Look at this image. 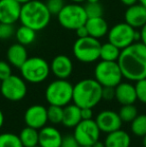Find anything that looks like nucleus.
<instances>
[{"instance_id":"7c9ffc66","label":"nucleus","mask_w":146,"mask_h":147,"mask_svg":"<svg viewBox=\"0 0 146 147\" xmlns=\"http://www.w3.org/2000/svg\"><path fill=\"white\" fill-rule=\"evenodd\" d=\"M135 91H136L137 100L141 103L146 104V78L137 80L135 83Z\"/></svg>"},{"instance_id":"f8f14e48","label":"nucleus","mask_w":146,"mask_h":147,"mask_svg":"<svg viewBox=\"0 0 146 147\" xmlns=\"http://www.w3.org/2000/svg\"><path fill=\"white\" fill-rule=\"evenodd\" d=\"M24 121L29 127L41 129L48 122L47 108L39 104L31 105L24 113Z\"/></svg>"},{"instance_id":"f03ea898","label":"nucleus","mask_w":146,"mask_h":147,"mask_svg":"<svg viewBox=\"0 0 146 147\" xmlns=\"http://www.w3.org/2000/svg\"><path fill=\"white\" fill-rule=\"evenodd\" d=\"M50 20L51 13L44 2L30 0L21 5L19 17L21 25L28 26L37 32L46 28Z\"/></svg>"},{"instance_id":"393cba45","label":"nucleus","mask_w":146,"mask_h":147,"mask_svg":"<svg viewBox=\"0 0 146 147\" xmlns=\"http://www.w3.org/2000/svg\"><path fill=\"white\" fill-rule=\"evenodd\" d=\"M121 49L110 43L109 41L104 44H101L100 47V59L105 61H117L120 55Z\"/></svg>"},{"instance_id":"a19ab883","label":"nucleus","mask_w":146,"mask_h":147,"mask_svg":"<svg viewBox=\"0 0 146 147\" xmlns=\"http://www.w3.org/2000/svg\"><path fill=\"white\" fill-rule=\"evenodd\" d=\"M3 124H4V114L1 109H0V129H1V127L3 126Z\"/></svg>"},{"instance_id":"20e7f679","label":"nucleus","mask_w":146,"mask_h":147,"mask_svg":"<svg viewBox=\"0 0 146 147\" xmlns=\"http://www.w3.org/2000/svg\"><path fill=\"white\" fill-rule=\"evenodd\" d=\"M21 77L26 82L38 84L45 81L50 73V65L42 57H28L19 68Z\"/></svg>"},{"instance_id":"4c0bfd02","label":"nucleus","mask_w":146,"mask_h":147,"mask_svg":"<svg viewBox=\"0 0 146 147\" xmlns=\"http://www.w3.org/2000/svg\"><path fill=\"white\" fill-rule=\"evenodd\" d=\"M75 31H76V34H77L78 38H82V37L89 36V34H88V30H87V28H86L85 25L80 26V27L77 28Z\"/></svg>"},{"instance_id":"0eeeda50","label":"nucleus","mask_w":146,"mask_h":147,"mask_svg":"<svg viewBox=\"0 0 146 147\" xmlns=\"http://www.w3.org/2000/svg\"><path fill=\"white\" fill-rule=\"evenodd\" d=\"M122 72L117 61L101 60L94 68V79L102 87H115L122 81Z\"/></svg>"},{"instance_id":"37998d69","label":"nucleus","mask_w":146,"mask_h":147,"mask_svg":"<svg viewBox=\"0 0 146 147\" xmlns=\"http://www.w3.org/2000/svg\"><path fill=\"white\" fill-rule=\"evenodd\" d=\"M70 1H72L73 3H78V4H80V3H82V2L86 1V0H70Z\"/></svg>"},{"instance_id":"f3484780","label":"nucleus","mask_w":146,"mask_h":147,"mask_svg":"<svg viewBox=\"0 0 146 147\" xmlns=\"http://www.w3.org/2000/svg\"><path fill=\"white\" fill-rule=\"evenodd\" d=\"M125 22L135 29L141 28L146 24V7L140 3L128 6L124 14Z\"/></svg>"},{"instance_id":"dca6fc26","label":"nucleus","mask_w":146,"mask_h":147,"mask_svg":"<svg viewBox=\"0 0 146 147\" xmlns=\"http://www.w3.org/2000/svg\"><path fill=\"white\" fill-rule=\"evenodd\" d=\"M63 136L57 128L45 125L39 129L38 145L40 147H61Z\"/></svg>"},{"instance_id":"a211bd4d","label":"nucleus","mask_w":146,"mask_h":147,"mask_svg":"<svg viewBox=\"0 0 146 147\" xmlns=\"http://www.w3.org/2000/svg\"><path fill=\"white\" fill-rule=\"evenodd\" d=\"M115 99L121 105L134 104L137 100L135 86L129 82H122L115 86Z\"/></svg>"},{"instance_id":"423d86ee","label":"nucleus","mask_w":146,"mask_h":147,"mask_svg":"<svg viewBox=\"0 0 146 147\" xmlns=\"http://www.w3.org/2000/svg\"><path fill=\"white\" fill-rule=\"evenodd\" d=\"M100 47L101 43L94 37L77 38L72 47L73 55L82 63H93L100 59Z\"/></svg>"},{"instance_id":"5701e85b","label":"nucleus","mask_w":146,"mask_h":147,"mask_svg":"<svg viewBox=\"0 0 146 147\" xmlns=\"http://www.w3.org/2000/svg\"><path fill=\"white\" fill-rule=\"evenodd\" d=\"M19 138L24 147H33L38 145L39 131L35 128L26 126L19 133Z\"/></svg>"},{"instance_id":"4be33fe9","label":"nucleus","mask_w":146,"mask_h":147,"mask_svg":"<svg viewBox=\"0 0 146 147\" xmlns=\"http://www.w3.org/2000/svg\"><path fill=\"white\" fill-rule=\"evenodd\" d=\"M81 118V108L73 103L63 107L62 124L67 128H74L80 121Z\"/></svg>"},{"instance_id":"412c9836","label":"nucleus","mask_w":146,"mask_h":147,"mask_svg":"<svg viewBox=\"0 0 146 147\" xmlns=\"http://www.w3.org/2000/svg\"><path fill=\"white\" fill-rule=\"evenodd\" d=\"M104 144L105 147H129L131 144V138L126 131L118 129L107 133Z\"/></svg>"},{"instance_id":"2f4dec72","label":"nucleus","mask_w":146,"mask_h":147,"mask_svg":"<svg viewBox=\"0 0 146 147\" xmlns=\"http://www.w3.org/2000/svg\"><path fill=\"white\" fill-rule=\"evenodd\" d=\"M15 27L14 24L9 23H0V39L6 40L11 38L13 35H15Z\"/></svg>"},{"instance_id":"79ce46f5","label":"nucleus","mask_w":146,"mask_h":147,"mask_svg":"<svg viewBox=\"0 0 146 147\" xmlns=\"http://www.w3.org/2000/svg\"><path fill=\"white\" fill-rule=\"evenodd\" d=\"M92 147H105V144H104V142H101V141H96L95 143L92 145Z\"/></svg>"},{"instance_id":"a18cd8bd","label":"nucleus","mask_w":146,"mask_h":147,"mask_svg":"<svg viewBox=\"0 0 146 147\" xmlns=\"http://www.w3.org/2000/svg\"><path fill=\"white\" fill-rule=\"evenodd\" d=\"M138 2L140 4H142L143 6H145V7H146V0H138Z\"/></svg>"},{"instance_id":"6e6552de","label":"nucleus","mask_w":146,"mask_h":147,"mask_svg":"<svg viewBox=\"0 0 146 147\" xmlns=\"http://www.w3.org/2000/svg\"><path fill=\"white\" fill-rule=\"evenodd\" d=\"M57 18L59 24L67 30H76L80 26L85 25L88 19L84 6L78 3L64 5L57 14Z\"/></svg>"},{"instance_id":"1a4fd4ad","label":"nucleus","mask_w":146,"mask_h":147,"mask_svg":"<svg viewBox=\"0 0 146 147\" xmlns=\"http://www.w3.org/2000/svg\"><path fill=\"white\" fill-rule=\"evenodd\" d=\"M107 38L110 43L122 50L132 43L140 41V31H137L126 22H121L108 30Z\"/></svg>"},{"instance_id":"c9c22d12","label":"nucleus","mask_w":146,"mask_h":147,"mask_svg":"<svg viewBox=\"0 0 146 147\" xmlns=\"http://www.w3.org/2000/svg\"><path fill=\"white\" fill-rule=\"evenodd\" d=\"M61 147H80L79 143L76 141L74 136H65L63 137L62 143H61Z\"/></svg>"},{"instance_id":"39448f33","label":"nucleus","mask_w":146,"mask_h":147,"mask_svg":"<svg viewBox=\"0 0 146 147\" xmlns=\"http://www.w3.org/2000/svg\"><path fill=\"white\" fill-rule=\"evenodd\" d=\"M73 85L67 79H58L49 83L45 90V99L49 105L64 107L72 101Z\"/></svg>"},{"instance_id":"8fccbe9b","label":"nucleus","mask_w":146,"mask_h":147,"mask_svg":"<svg viewBox=\"0 0 146 147\" xmlns=\"http://www.w3.org/2000/svg\"><path fill=\"white\" fill-rule=\"evenodd\" d=\"M1 82H2V80H1V79H0V86H1Z\"/></svg>"},{"instance_id":"ea45409f","label":"nucleus","mask_w":146,"mask_h":147,"mask_svg":"<svg viewBox=\"0 0 146 147\" xmlns=\"http://www.w3.org/2000/svg\"><path fill=\"white\" fill-rule=\"evenodd\" d=\"M120 1L121 3H123L124 5H126L128 7V6H131L133 4H136L138 2V0H120Z\"/></svg>"},{"instance_id":"aec40b11","label":"nucleus","mask_w":146,"mask_h":147,"mask_svg":"<svg viewBox=\"0 0 146 147\" xmlns=\"http://www.w3.org/2000/svg\"><path fill=\"white\" fill-rule=\"evenodd\" d=\"M85 26L88 30L89 36L99 39L107 35L108 33V23L102 16L100 17L88 18L85 23Z\"/></svg>"},{"instance_id":"de8ad7c7","label":"nucleus","mask_w":146,"mask_h":147,"mask_svg":"<svg viewBox=\"0 0 146 147\" xmlns=\"http://www.w3.org/2000/svg\"><path fill=\"white\" fill-rule=\"evenodd\" d=\"M89 3H94V2H99V0H86Z\"/></svg>"},{"instance_id":"9d476101","label":"nucleus","mask_w":146,"mask_h":147,"mask_svg":"<svg viewBox=\"0 0 146 147\" xmlns=\"http://www.w3.org/2000/svg\"><path fill=\"white\" fill-rule=\"evenodd\" d=\"M0 92L7 100L12 102L20 101L27 94L26 81L20 76L11 74L8 78L2 80Z\"/></svg>"},{"instance_id":"a878e982","label":"nucleus","mask_w":146,"mask_h":147,"mask_svg":"<svg viewBox=\"0 0 146 147\" xmlns=\"http://www.w3.org/2000/svg\"><path fill=\"white\" fill-rule=\"evenodd\" d=\"M131 132L138 137L146 135V114L137 115L131 121Z\"/></svg>"},{"instance_id":"c85d7f7f","label":"nucleus","mask_w":146,"mask_h":147,"mask_svg":"<svg viewBox=\"0 0 146 147\" xmlns=\"http://www.w3.org/2000/svg\"><path fill=\"white\" fill-rule=\"evenodd\" d=\"M47 117L48 121L52 124L62 123L63 119V107L57 105H49L47 108Z\"/></svg>"},{"instance_id":"4468645a","label":"nucleus","mask_w":146,"mask_h":147,"mask_svg":"<svg viewBox=\"0 0 146 147\" xmlns=\"http://www.w3.org/2000/svg\"><path fill=\"white\" fill-rule=\"evenodd\" d=\"M21 4L16 0H0V23L14 24L19 21Z\"/></svg>"},{"instance_id":"6ab92c4d","label":"nucleus","mask_w":146,"mask_h":147,"mask_svg":"<svg viewBox=\"0 0 146 147\" xmlns=\"http://www.w3.org/2000/svg\"><path fill=\"white\" fill-rule=\"evenodd\" d=\"M6 58H7V61L9 62L11 66L20 68L22 64L28 58L27 50H26L24 45L20 44L18 42L14 43L7 49Z\"/></svg>"},{"instance_id":"3c124183","label":"nucleus","mask_w":146,"mask_h":147,"mask_svg":"<svg viewBox=\"0 0 146 147\" xmlns=\"http://www.w3.org/2000/svg\"><path fill=\"white\" fill-rule=\"evenodd\" d=\"M33 147H40V146H39V145H36V146H33Z\"/></svg>"},{"instance_id":"58836bf2","label":"nucleus","mask_w":146,"mask_h":147,"mask_svg":"<svg viewBox=\"0 0 146 147\" xmlns=\"http://www.w3.org/2000/svg\"><path fill=\"white\" fill-rule=\"evenodd\" d=\"M140 29V42H142L146 46V24Z\"/></svg>"},{"instance_id":"f257e3e1","label":"nucleus","mask_w":146,"mask_h":147,"mask_svg":"<svg viewBox=\"0 0 146 147\" xmlns=\"http://www.w3.org/2000/svg\"><path fill=\"white\" fill-rule=\"evenodd\" d=\"M117 62L125 79L136 82L146 78V46L140 41L122 49Z\"/></svg>"},{"instance_id":"cd10ccee","label":"nucleus","mask_w":146,"mask_h":147,"mask_svg":"<svg viewBox=\"0 0 146 147\" xmlns=\"http://www.w3.org/2000/svg\"><path fill=\"white\" fill-rule=\"evenodd\" d=\"M118 114L122 122H131L138 115V111L134 104H126L122 105V107L119 109Z\"/></svg>"},{"instance_id":"bb28decb","label":"nucleus","mask_w":146,"mask_h":147,"mask_svg":"<svg viewBox=\"0 0 146 147\" xmlns=\"http://www.w3.org/2000/svg\"><path fill=\"white\" fill-rule=\"evenodd\" d=\"M0 147H24L19 135L11 132L0 134Z\"/></svg>"},{"instance_id":"49530a36","label":"nucleus","mask_w":146,"mask_h":147,"mask_svg":"<svg viewBox=\"0 0 146 147\" xmlns=\"http://www.w3.org/2000/svg\"><path fill=\"white\" fill-rule=\"evenodd\" d=\"M142 143H143V146L146 147V135L143 136V140H142Z\"/></svg>"},{"instance_id":"7ed1b4c3","label":"nucleus","mask_w":146,"mask_h":147,"mask_svg":"<svg viewBox=\"0 0 146 147\" xmlns=\"http://www.w3.org/2000/svg\"><path fill=\"white\" fill-rule=\"evenodd\" d=\"M101 99L102 86L95 79H82L73 86L72 101L80 108H93Z\"/></svg>"},{"instance_id":"72a5a7b5","label":"nucleus","mask_w":146,"mask_h":147,"mask_svg":"<svg viewBox=\"0 0 146 147\" xmlns=\"http://www.w3.org/2000/svg\"><path fill=\"white\" fill-rule=\"evenodd\" d=\"M12 74L11 65L8 61L0 60V79L4 80Z\"/></svg>"},{"instance_id":"f704fd0d","label":"nucleus","mask_w":146,"mask_h":147,"mask_svg":"<svg viewBox=\"0 0 146 147\" xmlns=\"http://www.w3.org/2000/svg\"><path fill=\"white\" fill-rule=\"evenodd\" d=\"M115 98V87H102V99L106 101H111Z\"/></svg>"},{"instance_id":"ddd939ff","label":"nucleus","mask_w":146,"mask_h":147,"mask_svg":"<svg viewBox=\"0 0 146 147\" xmlns=\"http://www.w3.org/2000/svg\"><path fill=\"white\" fill-rule=\"evenodd\" d=\"M96 124L99 127L100 131L104 133H110L115 130H118L122 125V120L118 113L112 110H103L95 118Z\"/></svg>"},{"instance_id":"2eb2a0df","label":"nucleus","mask_w":146,"mask_h":147,"mask_svg":"<svg viewBox=\"0 0 146 147\" xmlns=\"http://www.w3.org/2000/svg\"><path fill=\"white\" fill-rule=\"evenodd\" d=\"M50 71L58 79H67L73 72V63L67 55H57L50 63Z\"/></svg>"},{"instance_id":"c03bdc74","label":"nucleus","mask_w":146,"mask_h":147,"mask_svg":"<svg viewBox=\"0 0 146 147\" xmlns=\"http://www.w3.org/2000/svg\"><path fill=\"white\" fill-rule=\"evenodd\" d=\"M16 1H18L20 4H24V3H26V2H28V1H30V0H16Z\"/></svg>"},{"instance_id":"e433bc0d","label":"nucleus","mask_w":146,"mask_h":147,"mask_svg":"<svg viewBox=\"0 0 146 147\" xmlns=\"http://www.w3.org/2000/svg\"><path fill=\"white\" fill-rule=\"evenodd\" d=\"M92 117H93V111H92V108H88V107L81 108V118H82V120L92 119Z\"/></svg>"},{"instance_id":"473e14b6","label":"nucleus","mask_w":146,"mask_h":147,"mask_svg":"<svg viewBox=\"0 0 146 147\" xmlns=\"http://www.w3.org/2000/svg\"><path fill=\"white\" fill-rule=\"evenodd\" d=\"M45 4H46L51 15H57L65 5L64 0H47Z\"/></svg>"},{"instance_id":"b1692460","label":"nucleus","mask_w":146,"mask_h":147,"mask_svg":"<svg viewBox=\"0 0 146 147\" xmlns=\"http://www.w3.org/2000/svg\"><path fill=\"white\" fill-rule=\"evenodd\" d=\"M15 37L17 39V42L20 44L30 45L35 41L36 39V31L32 28L25 25H21L15 32Z\"/></svg>"},{"instance_id":"09e8293b","label":"nucleus","mask_w":146,"mask_h":147,"mask_svg":"<svg viewBox=\"0 0 146 147\" xmlns=\"http://www.w3.org/2000/svg\"><path fill=\"white\" fill-rule=\"evenodd\" d=\"M80 147H92V145H89V146H80Z\"/></svg>"},{"instance_id":"c756f323","label":"nucleus","mask_w":146,"mask_h":147,"mask_svg":"<svg viewBox=\"0 0 146 147\" xmlns=\"http://www.w3.org/2000/svg\"><path fill=\"white\" fill-rule=\"evenodd\" d=\"M84 8H85V12L87 14L88 18L103 16V7H102L99 2H94V3L87 2V4L84 6Z\"/></svg>"},{"instance_id":"9b49d317","label":"nucleus","mask_w":146,"mask_h":147,"mask_svg":"<svg viewBox=\"0 0 146 147\" xmlns=\"http://www.w3.org/2000/svg\"><path fill=\"white\" fill-rule=\"evenodd\" d=\"M100 133L101 131L95 120L87 119L81 120L74 127L73 136L80 146H89L99 140Z\"/></svg>"}]
</instances>
